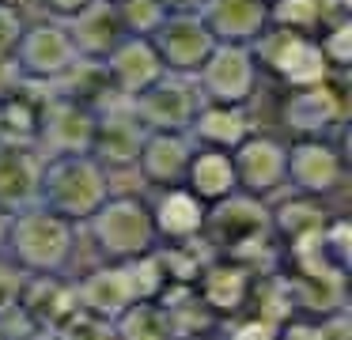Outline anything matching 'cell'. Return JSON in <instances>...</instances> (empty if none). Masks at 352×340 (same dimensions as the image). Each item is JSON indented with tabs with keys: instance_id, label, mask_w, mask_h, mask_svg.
<instances>
[{
	"instance_id": "3957f363",
	"label": "cell",
	"mask_w": 352,
	"mask_h": 340,
	"mask_svg": "<svg viewBox=\"0 0 352 340\" xmlns=\"http://www.w3.org/2000/svg\"><path fill=\"white\" fill-rule=\"evenodd\" d=\"M84 227L102 261H133V257L155 249V242H160L144 193H110L84 219Z\"/></svg>"
},
{
	"instance_id": "d6a6232c",
	"label": "cell",
	"mask_w": 352,
	"mask_h": 340,
	"mask_svg": "<svg viewBox=\"0 0 352 340\" xmlns=\"http://www.w3.org/2000/svg\"><path fill=\"white\" fill-rule=\"evenodd\" d=\"M167 12H197L201 8V0H160Z\"/></svg>"
},
{
	"instance_id": "f546056e",
	"label": "cell",
	"mask_w": 352,
	"mask_h": 340,
	"mask_svg": "<svg viewBox=\"0 0 352 340\" xmlns=\"http://www.w3.org/2000/svg\"><path fill=\"white\" fill-rule=\"evenodd\" d=\"M23 287H27V272L19 269L8 253H0V317H8L19 310Z\"/></svg>"
},
{
	"instance_id": "603a6c76",
	"label": "cell",
	"mask_w": 352,
	"mask_h": 340,
	"mask_svg": "<svg viewBox=\"0 0 352 340\" xmlns=\"http://www.w3.org/2000/svg\"><path fill=\"white\" fill-rule=\"evenodd\" d=\"M197 12L216 42H254L269 27V0H201Z\"/></svg>"
},
{
	"instance_id": "ac0fdd59",
	"label": "cell",
	"mask_w": 352,
	"mask_h": 340,
	"mask_svg": "<svg viewBox=\"0 0 352 340\" xmlns=\"http://www.w3.org/2000/svg\"><path fill=\"white\" fill-rule=\"evenodd\" d=\"M148 212H152V227L160 242H190L205 234L208 204L186 185L155 189V196L148 201Z\"/></svg>"
},
{
	"instance_id": "5b68a950",
	"label": "cell",
	"mask_w": 352,
	"mask_h": 340,
	"mask_svg": "<svg viewBox=\"0 0 352 340\" xmlns=\"http://www.w3.org/2000/svg\"><path fill=\"white\" fill-rule=\"evenodd\" d=\"M280 121L292 136H341L349 128V98L337 76L307 87H288Z\"/></svg>"
},
{
	"instance_id": "f1b7e54d",
	"label": "cell",
	"mask_w": 352,
	"mask_h": 340,
	"mask_svg": "<svg viewBox=\"0 0 352 340\" xmlns=\"http://www.w3.org/2000/svg\"><path fill=\"white\" fill-rule=\"evenodd\" d=\"M114 4H118V15H122L125 34H140V38H152L155 27L170 15L160 0H114Z\"/></svg>"
},
{
	"instance_id": "7a4b0ae2",
	"label": "cell",
	"mask_w": 352,
	"mask_h": 340,
	"mask_svg": "<svg viewBox=\"0 0 352 340\" xmlns=\"http://www.w3.org/2000/svg\"><path fill=\"white\" fill-rule=\"evenodd\" d=\"M110 196V170L91 151L46 155L38 181V204L84 227V219Z\"/></svg>"
},
{
	"instance_id": "1f68e13d",
	"label": "cell",
	"mask_w": 352,
	"mask_h": 340,
	"mask_svg": "<svg viewBox=\"0 0 352 340\" xmlns=\"http://www.w3.org/2000/svg\"><path fill=\"white\" fill-rule=\"evenodd\" d=\"M87 4H91V0H42L50 19H69V15H76L80 8H87Z\"/></svg>"
},
{
	"instance_id": "277c9868",
	"label": "cell",
	"mask_w": 352,
	"mask_h": 340,
	"mask_svg": "<svg viewBox=\"0 0 352 340\" xmlns=\"http://www.w3.org/2000/svg\"><path fill=\"white\" fill-rule=\"evenodd\" d=\"M250 49L261 72L276 76L284 87H307V83H318L333 76L318 49V38L307 34V30H288V27H273L269 23L250 42Z\"/></svg>"
},
{
	"instance_id": "7c38bea8",
	"label": "cell",
	"mask_w": 352,
	"mask_h": 340,
	"mask_svg": "<svg viewBox=\"0 0 352 340\" xmlns=\"http://www.w3.org/2000/svg\"><path fill=\"white\" fill-rule=\"evenodd\" d=\"M273 231V219H269V201L265 196H254L246 189L220 196V201L208 204L205 216V238L216 253L231 249L235 242L254 238V234H269Z\"/></svg>"
},
{
	"instance_id": "ba28073f",
	"label": "cell",
	"mask_w": 352,
	"mask_h": 340,
	"mask_svg": "<svg viewBox=\"0 0 352 340\" xmlns=\"http://www.w3.org/2000/svg\"><path fill=\"white\" fill-rule=\"evenodd\" d=\"M349 159L337 136H296L288 144V189L311 196H333L344 185Z\"/></svg>"
},
{
	"instance_id": "7402d4cb",
	"label": "cell",
	"mask_w": 352,
	"mask_h": 340,
	"mask_svg": "<svg viewBox=\"0 0 352 340\" xmlns=\"http://www.w3.org/2000/svg\"><path fill=\"white\" fill-rule=\"evenodd\" d=\"M61 23L69 27L80 57H87V60H102L125 38V27H122V15H118L114 0H91L87 8H80L76 15H69Z\"/></svg>"
},
{
	"instance_id": "83f0119b",
	"label": "cell",
	"mask_w": 352,
	"mask_h": 340,
	"mask_svg": "<svg viewBox=\"0 0 352 340\" xmlns=\"http://www.w3.org/2000/svg\"><path fill=\"white\" fill-rule=\"evenodd\" d=\"M314 38H318V49H322V57H326L329 72L341 76L352 60V15H337V19L322 23V27L314 30Z\"/></svg>"
},
{
	"instance_id": "8992f818",
	"label": "cell",
	"mask_w": 352,
	"mask_h": 340,
	"mask_svg": "<svg viewBox=\"0 0 352 340\" xmlns=\"http://www.w3.org/2000/svg\"><path fill=\"white\" fill-rule=\"evenodd\" d=\"M201 98L216 102H250L261 87V68L254 60L250 42H216L212 53L193 72Z\"/></svg>"
},
{
	"instance_id": "9a60e30c",
	"label": "cell",
	"mask_w": 352,
	"mask_h": 340,
	"mask_svg": "<svg viewBox=\"0 0 352 340\" xmlns=\"http://www.w3.org/2000/svg\"><path fill=\"white\" fill-rule=\"evenodd\" d=\"M102 72H107L114 95L122 98H137L144 87H152L167 68H163L160 53H155L152 38H140V34H125L114 49L102 57Z\"/></svg>"
},
{
	"instance_id": "2e32d148",
	"label": "cell",
	"mask_w": 352,
	"mask_h": 340,
	"mask_svg": "<svg viewBox=\"0 0 352 340\" xmlns=\"http://www.w3.org/2000/svg\"><path fill=\"white\" fill-rule=\"evenodd\" d=\"M193 148H197V144H193L190 133H175V128H148L144 144H140V151H137V174L144 178L148 189L182 185Z\"/></svg>"
},
{
	"instance_id": "52a82bcc",
	"label": "cell",
	"mask_w": 352,
	"mask_h": 340,
	"mask_svg": "<svg viewBox=\"0 0 352 340\" xmlns=\"http://www.w3.org/2000/svg\"><path fill=\"white\" fill-rule=\"evenodd\" d=\"M12 60H16L23 80L54 87V83L80 60V49H76V42H72L69 27H65L61 19H38V23H27L23 27Z\"/></svg>"
},
{
	"instance_id": "836d02e7",
	"label": "cell",
	"mask_w": 352,
	"mask_h": 340,
	"mask_svg": "<svg viewBox=\"0 0 352 340\" xmlns=\"http://www.w3.org/2000/svg\"><path fill=\"white\" fill-rule=\"evenodd\" d=\"M8 227H12V212L0 208V253H4V246H8Z\"/></svg>"
},
{
	"instance_id": "484cf974",
	"label": "cell",
	"mask_w": 352,
	"mask_h": 340,
	"mask_svg": "<svg viewBox=\"0 0 352 340\" xmlns=\"http://www.w3.org/2000/svg\"><path fill=\"white\" fill-rule=\"evenodd\" d=\"M110 332L133 340H152V337H170V321H167V310L160 306V299H133L110 321Z\"/></svg>"
},
{
	"instance_id": "4fadbf2b",
	"label": "cell",
	"mask_w": 352,
	"mask_h": 340,
	"mask_svg": "<svg viewBox=\"0 0 352 340\" xmlns=\"http://www.w3.org/2000/svg\"><path fill=\"white\" fill-rule=\"evenodd\" d=\"M129 102L137 110V117L144 121V128H175V133H186L201 106V91L193 83V76L163 72L152 87H144Z\"/></svg>"
},
{
	"instance_id": "4dcf8cb0",
	"label": "cell",
	"mask_w": 352,
	"mask_h": 340,
	"mask_svg": "<svg viewBox=\"0 0 352 340\" xmlns=\"http://www.w3.org/2000/svg\"><path fill=\"white\" fill-rule=\"evenodd\" d=\"M23 27H27V19L19 15V8L12 4V0H0V60L16 57V45H19Z\"/></svg>"
},
{
	"instance_id": "8fae6325",
	"label": "cell",
	"mask_w": 352,
	"mask_h": 340,
	"mask_svg": "<svg viewBox=\"0 0 352 340\" xmlns=\"http://www.w3.org/2000/svg\"><path fill=\"white\" fill-rule=\"evenodd\" d=\"M231 163H235L239 189H246V193L269 201L280 189H288V144L276 136L254 128L239 148H231Z\"/></svg>"
},
{
	"instance_id": "44dd1931",
	"label": "cell",
	"mask_w": 352,
	"mask_h": 340,
	"mask_svg": "<svg viewBox=\"0 0 352 340\" xmlns=\"http://www.w3.org/2000/svg\"><path fill=\"white\" fill-rule=\"evenodd\" d=\"M72 287H76L80 310H87L91 317H99V321H107V325L114 321L133 299H137L125 261H102L99 269H91L84 280H76Z\"/></svg>"
},
{
	"instance_id": "d6986e66",
	"label": "cell",
	"mask_w": 352,
	"mask_h": 340,
	"mask_svg": "<svg viewBox=\"0 0 352 340\" xmlns=\"http://www.w3.org/2000/svg\"><path fill=\"white\" fill-rule=\"evenodd\" d=\"M186 133H190L193 144H201V148H220V151L239 148V144L254 133L250 102H216V98H201V106H197V113H193Z\"/></svg>"
},
{
	"instance_id": "4316f807",
	"label": "cell",
	"mask_w": 352,
	"mask_h": 340,
	"mask_svg": "<svg viewBox=\"0 0 352 340\" xmlns=\"http://www.w3.org/2000/svg\"><path fill=\"white\" fill-rule=\"evenodd\" d=\"M329 19H337V15L329 12L326 0H269V23H273V27L314 34V30Z\"/></svg>"
},
{
	"instance_id": "e0dca14e",
	"label": "cell",
	"mask_w": 352,
	"mask_h": 340,
	"mask_svg": "<svg viewBox=\"0 0 352 340\" xmlns=\"http://www.w3.org/2000/svg\"><path fill=\"white\" fill-rule=\"evenodd\" d=\"M193 291L197 299L212 310L216 317H231L243 306H250V291H254V272L243 269L239 261L216 253L205 261V269L193 280Z\"/></svg>"
},
{
	"instance_id": "cb8c5ba5",
	"label": "cell",
	"mask_w": 352,
	"mask_h": 340,
	"mask_svg": "<svg viewBox=\"0 0 352 340\" xmlns=\"http://www.w3.org/2000/svg\"><path fill=\"white\" fill-rule=\"evenodd\" d=\"M186 189L201 196L205 204L220 201V196L235 193L239 181H235V163H231V151H220V148H193L190 155V166H186V178H182Z\"/></svg>"
},
{
	"instance_id": "6da1fadb",
	"label": "cell",
	"mask_w": 352,
	"mask_h": 340,
	"mask_svg": "<svg viewBox=\"0 0 352 340\" xmlns=\"http://www.w3.org/2000/svg\"><path fill=\"white\" fill-rule=\"evenodd\" d=\"M76 242H80V223L50 212L46 204H31L23 212H12L4 253L27 276H65L76 261Z\"/></svg>"
},
{
	"instance_id": "ffe728a7",
	"label": "cell",
	"mask_w": 352,
	"mask_h": 340,
	"mask_svg": "<svg viewBox=\"0 0 352 340\" xmlns=\"http://www.w3.org/2000/svg\"><path fill=\"white\" fill-rule=\"evenodd\" d=\"M42 163L46 155L34 144H0V208L23 212L38 204Z\"/></svg>"
},
{
	"instance_id": "9c48e42d",
	"label": "cell",
	"mask_w": 352,
	"mask_h": 340,
	"mask_svg": "<svg viewBox=\"0 0 352 340\" xmlns=\"http://www.w3.org/2000/svg\"><path fill=\"white\" fill-rule=\"evenodd\" d=\"M144 121L137 117L129 98L110 95L102 106H95V133H91V155L107 170L137 166V151L144 144Z\"/></svg>"
},
{
	"instance_id": "30bf717a",
	"label": "cell",
	"mask_w": 352,
	"mask_h": 340,
	"mask_svg": "<svg viewBox=\"0 0 352 340\" xmlns=\"http://www.w3.org/2000/svg\"><path fill=\"white\" fill-rule=\"evenodd\" d=\"M95 133V110L87 102H76L69 95H54L38 110V133L34 148L42 155H72V151H91Z\"/></svg>"
},
{
	"instance_id": "d4e9b609",
	"label": "cell",
	"mask_w": 352,
	"mask_h": 340,
	"mask_svg": "<svg viewBox=\"0 0 352 340\" xmlns=\"http://www.w3.org/2000/svg\"><path fill=\"white\" fill-rule=\"evenodd\" d=\"M333 212L326 208V196H311L292 189V196L269 204V219H273V234H280L284 242H296L303 234H314L329 223Z\"/></svg>"
},
{
	"instance_id": "5bb4252c",
	"label": "cell",
	"mask_w": 352,
	"mask_h": 340,
	"mask_svg": "<svg viewBox=\"0 0 352 340\" xmlns=\"http://www.w3.org/2000/svg\"><path fill=\"white\" fill-rule=\"evenodd\" d=\"M152 45L160 53L167 72L193 76L201 68V60L212 53L216 34L208 30V23L201 19V12H170L167 19L155 27Z\"/></svg>"
}]
</instances>
